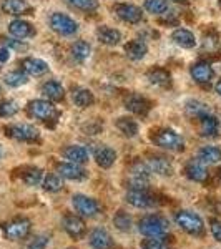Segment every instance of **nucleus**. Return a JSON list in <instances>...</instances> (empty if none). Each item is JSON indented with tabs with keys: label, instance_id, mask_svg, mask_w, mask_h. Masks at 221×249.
Returning a JSON list of instances; mask_svg holds the SVG:
<instances>
[{
	"label": "nucleus",
	"instance_id": "nucleus-13",
	"mask_svg": "<svg viewBox=\"0 0 221 249\" xmlns=\"http://www.w3.org/2000/svg\"><path fill=\"white\" fill-rule=\"evenodd\" d=\"M57 173L62 178L72 179V181H83L88 176V173L83 170L82 164H75V163H60L57 166Z\"/></svg>",
	"mask_w": 221,
	"mask_h": 249
},
{
	"label": "nucleus",
	"instance_id": "nucleus-4",
	"mask_svg": "<svg viewBox=\"0 0 221 249\" xmlns=\"http://www.w3.org/2000/svg\"><path fill=\"white\" fill-rule=\"evenodd\" d=\"M151 142H153L156 146L163 148V150H168V151H183V148H184V142L182 136L173 130H168V128L155 131V135L151 136Z\"/></svg>",
	"mask_w": 221,
	"mask_h": 249
},
{
	"label": "nucleus",
	"instance_id": "nucleus-10",
	"mask_svg": "<svg viewBox=\"0 0 221 249\" xmlns=\"http://www.w3.org/2000/svg\"><path fill=\"white\" fill-rule=\"evenodd\" d=\"M62 226H63V230H65L67 234L74 239H82L83 236L87 234L85 221H83L82 218H78V216H75V214L65 216L62 221Z\"/></svg>",
	"mask_w": 221,
	"mask_h": 249
},
{
	"label": "nucleus",
	"instance_id": "nucleus-5",
	"mask_svg": "<svg viewBox=\"0 0 221 249\" xmlns=\"http://www.w3.org/2000/svg\"><path fill=\"white\" fill-rule=\"evenodd\" d=\"M32 230V223L27 218H15L10 219L9 223L2 224V231L9 241H18L23 239L30 234Z\"/></svg>",
	"mask_w": 221,
	"mask_h": 249
},
{
	"label": "nucleus",
	"instance_id": "nucleus-48",
	"mask_svg": "<svg viewBox=\"0 0 221 249\" xmlns=\"http://www.w3.org/2000/svg\"><path fill=\"white\" fill-rule=\"evenodd\" d=\"M218 3H220V9H221V0H220V2H218Z\"/></svg>",
	"mask_w": 221,
	"mask_h": 249
},
{
	"label": "nucleus",
	"instance_id": "nucleus-35",
	"mask_svg": "<svg viewBox=\"0 0 221 249\" xmlns=\"http://www.w3.org/2000/svg\"><path fill=\"white\" fill-rule=\"evenodd\" d=\"M5 83L9 87H14V88H17V87H22V85H25L27 82H29V77H27V73L25 71H22V70H15V71H10V73H7L5 75Z\"/></svg>",
	"mask_w": 221,
	"mask_h": 249
},
{
	"label": "nucleus",
	"instance_id": "nucleus-38",
	"mask_svg": "<svg viewBox=\"0 0 221 249\" xmlns=\"http://www.w3.org/2000/svg\"><path fill=\"white\" fill-rule=\"evenodd\" d=\"M113 224H115L116 230L127 232V231H130V230H131V218L127 214L125 211H118V213H116V214L113 216Z\"/></svg>",
	"mask_w": 221,
	"mask_h": 249
},
{
	"label": "nucleus",
	"instance_id": "nucleus-23",
	"mask_svg": "<svg viewBox=\"0 0 221 249\" xmlns=\"http://www.w3.org/2000/svg\"><path fill=\"white\" fill-rule=\"evenodd\" d=\"M147 78L150 80L151 85L160 88H170L171 87V75L165 68H151L148 70Z\"/></svg>",
	"mask_w": 221,
	"mask_h": 249
},
{
	"label": "nucleus",
	"instance_id": "nucleus-6",
	"mask_svg": "<svg viewBox=\"0 0 221 249\" xmlns=\"http://www.w3.org/2000/svg\"><path fill=\"white\" fill-rule=\"evenodd\" d=\"M5 135L9 138H14L17 142H23V143H35L40 140V133L35 126L32 124H10V126L3 128Z\"/></svg>",
	"mask_w": 221,
	"mask_h": 249
},
{
	"label": "nucleus",
	"instance_id": "nucleus-44",
	"mask_svg": "<svg viewBox=\"0 0 221 249\" xmlns=\"http://www.w3.org/2000/svg\"><path fill=\"white\" fill-rule=\"evenodd\" d=\"M9 58H10V50L7 47H2L0 48V63L9 62Z\"/></svg>",
	"mask_w": 221,
	"mask_h": 249
},
{
	"label": "nucleus",
	"instance_id": "nucleus-14",
	"mask_svg": "<svg viewBox=\"0 0 221 249\" xmlns=\"http://www.w3.org/2000/svg\"><path fill=\"white\" fill-rule=\"evenodd\" d=\"M190 73H191V78L195 80L196 83H200V85H208L213 80V77H215V70H213V67L208 62L195 63V65L191 67Z\"/></svg>",
	"mask_w": 221,
	"mask_h": 249
},
{
	"label": "nucleus",
	"instance_id": "nucleus-42",
	"mask_svg": "<svg viewBox=\"0 0 221 249\" xmlns=\"http://www.w3.org/2000/svg\"><path fill=\"white\" fill-rule=\"evenodd\" d=\"M142 249H168L163 238H148L143 241Z\"/></svg>",
	"mask_w": 221,
	"mask_h": 249
},
{
	"label": "nucleus",
	"instance_id": "nucleus-25",
	"mask_svg": "<svg viewBox=\"0 0 221 249\" xmlns=\"http://www.w3.org/2000/svg\"><path fill=\"white\" fill-rule=\"evenodd\" d=\"M96 38H98L103 45L113 47L116 43H120L122 34H120V30L111 29V27H100V29L96 30Z\"/></svg>",
	"mask_w": 221,
	"mask_h": 249
},
{
	"label": "nucleus",
	"instance_id": "nucleus-17",
	"mask_svg": "<svg viewBox=\"0 0 221 249\" xmlns=\"http://www.w3.org/2000/svg\"><path fill=\"white\" fill-rule=\"evenodd\" d=\"M93 158L100 168H110L115 163L116 153L113 148L107 146V144H98L93 148Z\"/></svg>",
	"mask_w": 221,
	"mask_h": 249
},
{
	"label": "nucleus",
	"instance_id": "nucleus-16",
	"mask_svg": "<svg viewBox=\"0 0 221 249\" xmlns=\"http://www.w3.org/2000/svg\"><path fill=\"white\" fill-rule=\"evenodd\" d=\"M184 175H186V178H190L195 183H204L210 178V173L204 168V164L202 161H196V160H191V161L186 163Z\"/></svg>",
	"mask_w": 221,
	"mask_h": 249
},
{
	"label": "nucleus",
	"instance_id": "nucleus-31",
	"mask_svg": "<svg viewBox=\"0 0 221 249\" xmlns=\"http://www.w3.org/2000/svg\"><path fill=\"white\" fill-rule=\"evenodd\" d=\"M115 124L120 130V133H123L128 138H133V136L138 135V123L133 118H130V116H120Z\"/></svg>",
	"mask_w": 221,
	"mask_h": 249
},
{
	"label": "nucleus",
	"instance_id": "nucleus-41",
	"mask_svg": "<svg viewBox=\"0 0 221 249\" xmlns=\"http://www.w3.org/2000/svg\"><path fill=\"white\" fill-rule=\"evenodd\" d=\"M17 111H18V105L14 100H3V102L0 103V116H2V118H10V116H14Z\"/></svg>",
	"mask_w": 221,
	"mask_h": 249
},
{
	"label": "nucleus",
	"instance_id": "nucleus-7",
	"mask_svg": "<svg viewBox=\"0 0 221 249\" xmlns=\"http://www.w3.org/2000/svg\"><path fill=\"white\" fill-rule=\"evenodd\" d=\"M50 27L55 34L63 35V37H68V35H74L78 32V23L75 22L74 18H70L65 14H60V12H55L50 17Z\"/></svg>",
	"mask_w": 221,
	"mask_h": 249
},
{
	"label": "nucleus",
	"instance_id": "nucleus-30",
	"mask_svg": "<svg viewBox=\"0 0 221 249\" xmlns=\"http://www.w3.org/2000/svg\"><path fill=\"white\" fill-rule=\"evenodd\" d=\"M171 38H173V42L176 43V45L182 47V48H193L196 45L195 35H193L191 32L186 30V29L175 30L173 34H171Z\"/></svg>",
	"mask_w": 221,
	"mask_h": 249
},
{
	"label": "nucleus",
	"instance_id": "nucleus-12",
	"mask_svg": "<svg viewBox=\"0 0 221 249\" xmlns=\"http://www.w3.org/2000/svg\"><path fill=\"white\" fill-rule=\"evenodd\" d=\"M88 244L92 249H111L113 248V238L107 230L96 228L88 236Z\"/></svg>",
	"mask_w": 221,
	"mask_h": 249
},
{
	"label": "nucleus",
	"instance_id": "nucleus-9",
	"mask_svg": "<svg viewBox=\"0 0 221 249\" xmlns=\"http://www.w3.org/2000/svg\"><path fill=\"white\" fill-rule=\"evenodd\" d=\"M127 201L135 208L140 210H147V208H153L156 204V198L150 195L147 190H130L127 193Z\"/></svg>",
	"mask_w": 221,
	"mask_h": 249
},
{
	"label": "nucleus",
	"instance_id": "nucleus-50",
	"mask_svg": "<svg viewBox=\"0 0 221 249\" xmlns=\"http://www.w3.org/2000/svg\"><path fill=\"white\" fill-rule=\"evenodd\" d=\"M0 158H2V151H0Z\"/></svg>",
	"mask_w": 221,
	"mask_h": 249
},
{
	"label": "nucleus",
	"instance_id": "nucleus-26",
	"mask_svg": "<svg viewBox=\"0 0 221 249\" xmlns=\"http://www.w3.org/2000/svg\"><path fill=\"white\" fill-rule=\"evenodd\" d=\"M42 95L50 102H62L65 98V88L58 82H47L42 85Z\"/></svg>",
	"mask_w": 221,
	"mask_h": 249
},
{
	"label": "nucleus",
	"instance_id": "nucleus-27",
	"mask_svg": "<svg viewBox=\"0 0 221 249\" xmlns=\"http://www.w3.org/2000/svg\"><path fill=\"white\" fill-rule=\"evenodd\" d=\"M125 52H127V57L130 60H142L148 52V47L143 40H130V42L125 45Z\"/></svg>",
	"mask_w": 221,
	"mask_h": 249
},
{
	"label": "nucleus",
	"instance_id": "nucleus-29",
	"mask_svg": "<svg viewBox=\"0 0 221 249\" xmlns=\"http://www.w3.org/2000/svg\"><path fill=\"white\" fill-rule=\"evenodd\" d=\"M72 100L78 108H88L95 103V96L90 90L87 88H75L74 93H72Z\"/></svg>",
	"mask_w": 221,
	"mask_h": 249
},
{
	"label": "nucleus",
	"instance_id": "nucleus-28",
	"mask_svg": "<svg viewBox=\"0 0 221 249\" xmlns=\"http://www.w3.org/2000/svg\"><path fill=\"white\" fill-rule=\"evenodd\" d=\"M198 161H202L203 164H215L221 161V148L213 146V144L203 146L198 151Z\"/></svg>",
	"mask_w": 221,
	"mask_h": 249
},
{
	"label": "nucleus",
	"instance_id": "nucleus-1",
	"mask_svg": "<svg viewBox=\"0 0 221 249\" xmlns=\"http://www.w3.org/2000/svg\"><path fill=\"white\" fill-rule=\"evenodd\" d=\"M170 230L168 221L158 214H148L138 221V231L147 238H163Z\"/></svg>",
	"mask_w": 221,
	"mask_h": 249
},
{
	"label": "nucleus",
	"instance_id": "nucleus-24",
	"mask_svg": "<svg viewBox=\"0 0 221 249\" xmlns=\"http://www.w3.org/2000/svg\"><path fill=\"white\" fill-rule=\"evenodd\" d=\"M2 10L9 15H27L32 12V7L25 0H2Z\"/></svg>",
	"mask_w": 221,
	"mask_h": 249
},
{
	"label": "nucleus",
	"instance_id": "nucleus-33",
	"mask_svg": "<svg viewBox=\"0 0 221 249\" xmlns=\"http://www.w3.org/2000/svg\"><path fill=\"white\" fill-rule=\"evenodd\" d=\"M186 113L188 116H191V118H202V116L208 115L210 113V108H208L206 103L203 102H198V100H190V102H186Z\"/></svg>",
	"mask_w": 221,
	"mask_h": 249
},
{
	"label": "nucleus",
	"instance_id": "nucleus-8",
	"mask_svg": "<svg viewBox=\"0 0 221 249\" xmlns=\"http://www.w3.org/2000/svg\"><path fill=\"white\" fill-rule=\"evenodd\" d=\"M72 204H74L75 211H77L80 216H83V218H95L100 213V210H102L96 199L90 198V196H85V195H75L74 198H72Z\"/></svg>",
	"mask_w": 221,
	"mask_h": 249
},
{
	"label": "nucleus",
	"instance_id": "nucleus-34",
	"mask_svg": "<svg viewBox=\"0 0 221 249\" xmlns=\"http://www.w3.org/2000/svg\"><path fill=\"white\" fill-rule=\"evenodd\" d=\"M20 176H22V181L25 183V184H29V186H37V184L42 183L43 173H42L40 168L30 166V168H25Z\"/></svg>",
	"mask_w": 221,
	"mask_h": 249
},
{
	"label": "nucleus",
	"instance_id": "nucleus-45",
	"mask_svg": "<svg viewBox=\"0 0 221 249\" xmlns=\"http://www.w3.org/2000/svg\"><path fill=\"white\" fill-rule=\"evenodd\" d=\"M215 90H216V93H218L221 96V78L216 82V85H215Z\"/></svg>",
	"mask_w": 221,
	"mask_h": 249
},
{
	"label": "nucleus",
	"instance_id": "nucleus-3",
	"mask_svg": "<svg viewBox=\"0 0 221 249\" xmlns=\"http://www.w3.org/2000/svg\"><path fill=\"white\" fill-rule=\"evenodd\" d=\"M175 223L178 224L184 232H188V234H191V236H202L204 231L203 219L193 211H186V210L178 211L175 214Z\"/></svg>",
	"mask_w": 221,
	"mask_h": 249
},
{
	"label": "nucleus",
	"instance_id": "nucleus-22",
	"mask_svg": "<svg viewBox=\"0 0 221 249\" xmlns=\"http://www.w3.org/2000/svg\"><path fill=\"white\" fill-rule=\"evenodd\" d=\"M20 65H22V70L25 71V73L34 75V77H40V75L48 71V65L40 58H32V57L23 58Z\"/></svg>",
	"mask_w": 221,
	"mask_h": 249
},
{
	"label": "nucleus",
	"instance_id": "nucleus-46",
	"mask_svg": "<svg viewBox=\"0 0 221 249\" xmlns=\"http://www.w3.org/2000/svg\"><path fill=\"white\" fill-rule=\"evenodd\" d=\"M171 2H176V3H186L188 0H171Z\"/></svg>",
	"mask_w": 221,
	"mask_h": 249
},
{
	"label": "nucleus",
	"instance_id": "nucleus-2",
	"mask_svg": "<svg viewBox=\"0 0 221 249\" xmlns=\"http://www.w3.org/2000/svg\"><path fill=\"white\" fill-rule=\"evenodd\" d=\"M27 111L32 118L40 120V122H55L58 118V110L55 108L50 100H32L27 105Z\"/></svg>",
	"mask_w": 221,
	"mask_h": 249
},
{
	"label": "nucleus",
	"instance_id": "nucleus-21",
	"mask_svg": "<svg viewBox=\"0 0 221 249\" xmlns=\"http://www.w3.org/2000/svg\"><path fill=\"white\" fill-rule=\"evenodd\" d=\"M9 32H10V35H14L15 38H29V37H34L35 35L34 25L29 22H25V20H20V18L10 22Z\"/></svg>",
	"mask_w": 221,
	"mask_h": 249
},
{
	"label": "nucleus",
	"instance_id": "nucleus-43",
	"mask_svg": "<svg viewBox=\"0 0 221 249\" xmlns=\"http://www.w3.org/2000/svg\"><path fill=\"white\" fill-rule=\"evenodd\" d=\"M210 230H211V234L218 243H221V223L218 219H211L210 221Z\"/></svg>",
	"mask_w": 221,
	"mask_h": 249
},
{
	"label": "nucleus",
	"instance_id": "nucleus-47",
	"mask_svg": "<svg viewBox=\"0 0 221 249\" xmlns=\"http://www.w3.org/2000/svg\"><path fill=\"white\" fill-rule=\"evenodd\" d=\"M218 173H220V179H221V168H220V171H218Z\"/></svg>",
	"mask_w": 221,
	"mask_h": 249
},
{
	"label": "nucleus",
	"instance_id": "nucleus-37",
	"mask_svg": "<svg viewBox=\"0 0 221 249\" xmlns=\"http://www.w3.org/2000/svg\"><path fill=\"white\" fill-rule=\"evenodd\" d=\"M43 190L48 193H58L63 188V181H62V176L60 175H48L43 179Z\"/></svg>",
	"mask_w": 221,
	"mask_h": 249
},
{
	"label": "nucleus",
	"instance_id": "nucleus-11",
	"mask_svg": "<svg viewBox=\"0 0 221 249\" xmlns=\"http://www.w3.org/2000/svg\"><path fill=\"white\" fill-rule=\"evenodd\" d=\"M113 12L116 14V17L127 23H138L143 18L142 9L131 3H116L113 7Z\"/></svg>",
	"mask_w": 221,
	"mask_h": 249
},
{
	"label": "nucleus",
	"instance_id": "nucleus-15",
	"mask_svg": "<svg viewBox=\"0 0 221 249\" xmlns=\"http://www.w3.org/2000/svg\"><path fill=\"white\" fill-rule=\"evenodd\" d=\"M125 108L128 111H131L133 115H138V116H147L148 111L151 110V103L148 102L145 96H140V95H130L128 98L125 100Z\"/></svg>",
	"mask_w": 221,
	"mask_h": 249
},
{
	"label": "nucleus",
	"instance_id": "nucleus-32",
	"mask_svg": "<svg viewBox=\"0 0 221 249\" xmlns=\"http://www.w3.org/2000/svg\"><path fill=\"white\" fill-rule=\"evenodd\" d=\"M90 52H92V47L88 45L87 42H83V40L75 42L74 45H72V48H70L72 58H74L75 62H78V63L85 62V60L90 57Z\"/></svg>",
	"mask_w": 221,
	"mask_h": 249
},
{
	"label": "nucleus",
	"instance_id": "nucleus-39",
	"mask_svg": "<svg viewBox=\"0 0 221 249\" xmlns=\"http://www.w3.org/2000/svg\"><path fill=\"white\" fill-rule=\"evenodd\" d=\"M145 9L153 15H162L168 10L166 0H145Z\"/></svg>",
	"mask_w": 221,
	"mask_h": 249
},
{
	"label": "nucleus",
	"instance_id": "nucleus-36",
	"mask_svg": "<svg viewBox=\"0 0 221 249\" xmlns=\"http://www.w3.org/2000/svg\"><path fill=\"white\" fill-rule=\"evenodd\" d=\"M65 2L74 9L88 12V14L98 9V0H65Z\"/></svg>",
	"mask_w": 221,
	"mask_h": 249
},
{
	"label": "nucleus",
	"instance_id": "nucleus-20",
	"mask_svg": "<svg viewBox=\"0 0 221 249\" xmlns=\"http://www.w3.org/2000/svg\"><path fill=\"white\" fill-rule=\"evenodd\" d=\"M63 156H65V160H68L70 163L83 164V163L88 161V158H90V153H88L87 148L80 146V144H70L68 148H65V151H63Z\"/></svg>",
	"mask_w": 221,
	"mask_h": 249
},
{
	"label": "nucleus",
	"instance_id": "nucleus-19",
	"mask_svg": "<svg viewBox=\"0 0 221 249\" xmlns=\"http://www.w3.org/2000/svg\"><path fill=\"white\" fill-rule=\"evenodd\" d=\"M147 164L150 168L151 173L155 175H160V176H171L173 175V164L168 161L166 158L163 156H150L147 160Z\"/></svg>",
	"mask_w": 221,
	"mask_h": 249
},
{
	"label": "nucleus",
	"instance_id": "nucleus-18",
	"mask_svg": "<svg viewBox=\"0 0 221 249\" xmlns=\"http://www.w3.org/2000/svg\"><path fill=\"white\" fill-rule=\"evenodd\" d=\"M200 133L204 138H216L220 133V120L211 113L202 116L200 118Z\"/></svg>",
	"mask_w": 221,
	"mask_h": 249
},
{
	"label": "nucleus",
	"instance_id": "nucleus-49",
	"mask_svg": "<svg viewBox=\"0 0 221 249\" xmlns=\"http://www.w3.org/2000/svg\"><path fill=\"white\" fill-rule=\"evenodd\" d=\"M0 93H2V87H0Z\"/></svg>",
	"mask_w": 221,
	"mask_h": 249
},
{
	"label": "nucleus",
	"instance_id": "nucleus-40",
	"mask_svg": "<svg viewBox=\"0 0 221 249\" xmlns=\"http://www.w3.org/2000/svg\"><path fill=\"white\" fill-rule=\"evenodd\" d=\"M50 243V236L47 234H37L25 243V249H45Z\"/></svg>",
	"mask_w": 221,
	"mask_h": 249
}]
</instances>
